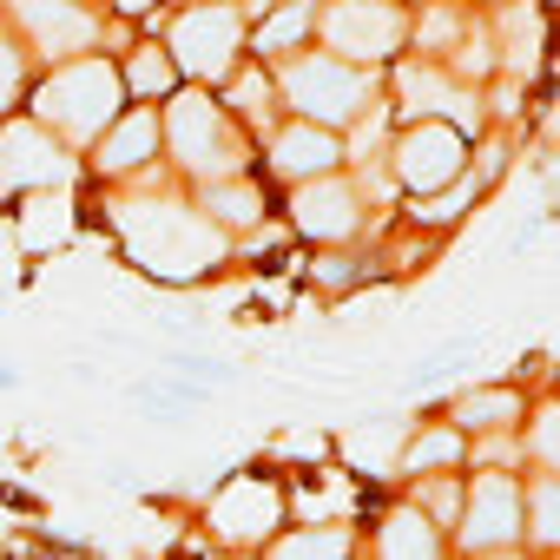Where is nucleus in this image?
Listing matches in <instances>:
<instances>
[{"instance_id": "nucleus-16", "label": "nucleus", "mask_w": 560, "mask_h": 560, "mask_svg": "<svg viewBox=\"0 0 560 560\" xmlns=\"http://www.w3.org/2000/svg\"><path fill=\"white\" fill-rule=\"evenodd\" d=\"M402 100H409V113H455L462 126H475V100L455 93L435 67H409L402 73Z\"/></svg>"}, {"instance_id": "nucleus-21", "label": "nucleus", "mask_w": 560, "mask_h": 560, "mask_svg": "<svg viewBox=\"0 0 560 560\" xmlns=\"http://www.w3.org/2000/svg\"><path fill=\"white\" fill-rule=\"evenodd\" d=\"M311 27H317V8H311V0H298V8H277V14L264 21L257 47H264V54H284V47H298Z\"/></svg>"}, {"instance_id": "nucleus-31", "label": "nucleus", "mask_w": 560, "mask_h": 560, "mask_svg": "<svg viewBox=\"0 0 560 560\" xmlns=\"http://www.w3.org/2000/svg\"><path fill=\"white\" fill-rule=\"evenodd\" d=\"M553 185H560V165H553Z\"/></svg>"}, {"instance_id": "nucleus-19", "label": "nucleus", "mask_w": 560, "mask_h": 560, "mask_svg": "<svg viewBox=\"0 0 560 560\" xmlns=\"http://www.w3.org/2000/svg\"><path fill=\"white\" fill-rule=\"evenodd\" d=\"M119 86H126L132 100H165V93L178 86V67H172V54H165V47H132V60H126V73H119Z\"/></svg>"}, {"instance_id": "nucleus-27", "label": "nucleus", "mask_w": 560, "mask_h": 560, "mask_svg": "<svg viewBox=\"0 0 560 560\" xmlns=\"http://www.w3.org/2000/svg\"><path fill=\"white\" fill-rule=\"evenodd\" d=\"M231 106H244L250 119H264V113H270V86H264L257 73H244V80L231 86Z\"/></svg>"}, {"instance_id": "nucleus-10", "label": "nucleus", "mask_w": 560, "mask_h": 560, "mask_svg": "<svg viewBox=\"0 0 560 560\" xmlns=\"http://www.w3.org/2000/svg\"><path fill=\"white\" fill-rule=\"evenodd\" d=\"M396 178L416 185V191L455 185V178H462V132H455V126H416V132H402V145H396Z\"/></svg>"}, {"instance_id": "nucleus-5", "label": "nucleus", "mask_w": 560, "mask_h": 560, "mask_svg": "<svg viewBox=\"0 0 560 560\" xmlns=\"http://www.w3.org/2000/svg\"><path fill=\"white\" fill-rule=\"evenodd\" d=\"M284 100L311 119V126H337V119H357L363 100H370V80L350 67V60H330V54H304L284 67Z\"/></svg>"}, {"instance_id": "nucleus-25", "label": "nucleus", "mask_w": 560, "mask_h": 560, "mask_svg": "<svg viewBox=\"0 0 560 560\" xmlns=\"http://www.w3.org/2000/svg\"><path fill=\"white\" fill-rule=\"evenodd\" d=\"M508 47H514V54H508L514 67H534V54H540V21H534L527 8H514V21H508Z\"/></svg>"}, {"instance_id": "nucleus-15", "label": "nucleus", "mask_w": 560, "mask_h": 560, "mask_svg": "<svg viewBox=\"0 0 560 560\" xmlns=\"http://www.w3.org/2000/svg\"><path fill=\"white\" fill-rule=\"evenodd\" d=\"M514 527H521L514 481L508 475H481L475 481V501H468V540L475 547H501V540H514Z\"/></svg>"}, {"instance_id": "nucleus-8", "label": "nucleus", "mask_w": 560, "mask_h": 560, "mask_svg": "<svg viewBox=\"0 0 560 560\" xmlns=\"http://www.w3.org/2000/svg\"><path fill=\"white\" fill-rule=\"evenodd\" d=\"M205 521H211L218 540H231V547H257L277 521H284V494H277L270 475H231V481L211 494Z\"/></svg>"}, {"instance_id": "nucleus-7", "label": "nucleus", "mask_w": 560, "mask_h": 560, "mask_svg": "<svg viewBox=\"0 0 560 560\" xmlns=\"http://www.w3.org/2000/svg\"><path fill=\"white\" fill-rule=\"evenodd\" d=\"M8 14L21 27V47H34V60H80L100 40V21L80 0H8Z\"/></svg>"}, {"instance_id": "nucleus-28", "label": "nucleus", "mask_w": 560, "mask_h": 560, "mask_svg": "<svg viewBox=\"0 0 560 560\" xmlns=\"http://www.w3.org/2000/svg\"><path fill=\"white\" fill-rule=\"evenodd\" d=\"M534 455H540V462H553V468H560V409H553V416H547V422H540V429H534Z\"/></svg>"}, {"instance_id": "nucleus-22", "label": "nucleus", "mask_w": 560, "mask_h": 560, "mask_svg": "<svg viewBox=\"0 0 560 560\" xmlns=\"http://www.w3.org/2000/svg\"><path fill=\"white\" fill-rule=\"evenodd\" d=\"M27 60H34V54H27L14 34H0V119L27 100Z\"/></svg>"}, {"instance_id": "nucleus-2", "label": "nucleus", "mask_w": 560, "mask_h": 560, "mask_svg": "<svg viewBox=\"0 0 560 560\" xmlns=\"http://www.w3.org/2000/svg\"><path fill=\"white\" fill-rule=\"evenodd\" d=\"M119 67L100 60V54H80V60H60L40 93H34V126H47L60 145H93L113 119H119Z\"/></svg>"}, {"instance_id": "nucleus-9", "label": "nucleus", "mask_w": 560, "mask_h": 560, "mask_svg": "<svg viewBox=\"0 0 560 560\" xmlns=\"http://www.w3.org/2000/svg\"><path fill=\"white\" fill-rule=\"evenodd\" d=\"M324 40L343 60H383L402 40V14L389 8V0H337V8L324 14Z\"/></svg>"}, {"instance_id": "nucleus-1", "label": "nucleus", "mask_w": 560, "mask_h": 560, "mask_svg": "<svg viewBox=\"0 0 560 560\" xmlns=\"http://www.w3.org/2000/svg\"><path fill=\"white\" fill-rule=\"evenodd\" d=\"M113 224L132 250V264L159 284H198L224 264V231L205 218V211H185L172 198H132V205H113Z\"/></svg>"}, {"instance_id": "nucleus-32", "label": "nucleus", "mask_w": 560, "mask_h": 560, "mask_svg": "<svg viewBox=\"0 0 560 560\" xmlns=\"http://www.w3.org/2000/svg\"><path fill=\"white\" fill-rule=\"evenodd\" d=\"M501 560H508V553H501Z\"/></svg>"}, {"instance_id": "nucleus-23", "label": "nucleus", "mask_w": 560, "mask_h": 560, "mask_svg": "<svg viewBox=\"0 0 560 560\" xmlns=\"http://www.w3.org/2000/svg\"><path fill=\"white\" fill-rule=\"evenodd\" d=\"M514 409H521V402H514L508 389H475V396H462L455 416H462L468 429H501V422H514Z\"/></svg>"}, {"instance_id": "nucleus-29", "label": "nucleus", "mask_w": 560, "mask_h": 560, "mask_svg": "<svg viewBox=\"0 0 560 560\" xmlns=\"http://www.w3.org/2000/svg\"><path fill=\"white\" fill-rule=\"evenodd\" d=\"M113 8H119V14H152L159 0H113Z\"/></svg>"}, {"instance_id": "nucleus-17", "label": "nucleus", "mask_w": 560, "mask_h": 560, "mask_svg": "<svg viewBox=\"0 0 560 560\" xmlns=\"http://www.w3.org/2000/svg\"><path fill=\"white\" fill-rule=\"evenodd\" d=\"M205 218L218 224V231H244V224H257L264 218V198H257V185H244V178H218V185H205Z\"/></svg>"}, {"instance_id": "nucleus-3", "label": "nucleus", "mask_w": 560, "mask_h": 560, "mask_svg": "<svg viewBox=\"0 0 560 560\" xmlns=\"http://www.w3.org/2000/svg\"><path fill=\"white\" fill-rule=\"evenodd\" d=\"M159 132L172 139V159H178L191 178H205V185H218V178H237V165H244V145H237V132L224 126V113H218L205 93H178V100L165 106Z\"/></svg>"}, {"instance_id": "nucleus-12", "label": "nucleus", "mask_w": 560, "mask_h": 560, "mask_svg": "<svg viewBox=\"0 0 560 560\" xmlns=\"http://www.w3.org/2000/svg\"><path fill=\"white\" fill-rule=\"evenodd\" d=\"M14 237H21L27 257H54V250H67V244L80 237V218H73L67 185H54V191H27V198H21V218H14Z\"/></svg>"}, {"instance_id": "nucleus-4", "label": "nucleus", "mask_w": 560, "mask_h": 560, "mask_svg": "<svg viewBox=\"0 0 560 560\" xmlns=\"http://www.w3.org/2000/svg\"><path fill=\"white\" fill-rule=\"evenodd\" d=\"M237 47H244V21H237L231 0H198V8H185L172 21V40H165L172 67L191 73V80H224L237 67Z\"/></svg>"}, {"instance_id": "nucleus-20", "label": "nucleus", "mask_w": 560, "mask_h": 560, "mask_svg": "<svg viewBox=\"0 0 560 560\" xmlns=\"http://www.w3.org/2000/svg\"><path fill=\"white\" fill-rule=\"evenodd\" d=\"M383 560H435V534L422 514H389L383 521Z\"/></svg>"}, {"instance_id": "nucleus-24", "label": "nucleus", "mask_w": 560, "mask_h": 560, "mask_svg": "<svg viewBox=\"0 0 560 560\" xmlns=\"http://www.w3.org/2000/svg\"><path fill=\"white\" fill-rule=\"evenodd\" d=\"M455 455H462V442L435 429V435H422V442H409V448H402V468H448Z\"/></svg>"}, {"instance_id": "nucleus-26", "label": "nucleus", "mask_w": 560, "mask_h": 560, "mask_svg": "<svg viewBox=\"0 0 560 560\" xmlns=\"http://www.w3.org/2000/svg\"><path fill=\"white\" fill-rule=\"evenodd\" d=\"M534 534L560 547V488H553V481H547V488H534Z\"/></svg>"}, {"instance_id": "nucleus-11", "label": "nucleus", "mask_w": 560, "mask_h": 560, "mask_svg": "<svg viewBox=\"0 0 560 560\" xmlns=\"http://www.w3.org/2000/svg\"><path fill=\"white\" fill-rule=\"evenodd\" d=\"M159 113L152 106H132V113H119L100 139H93V165L106 172V178H132V172H145L152 159H159Z\"/></svg>"}, {"instance_id": "nucleus-18", "label": "nucleus", "mask_w": 560, "mask_h": 560, "mask_svg": "<svg viewBox=\"0 0 560 560\" xmlns=\"http://www.w3.org/2000/svg\"><path fill=\"white\" fill-rule=\"evenodd\" d=\"M264 560H350V534L330 527V521H317V527H291Z\"/></svg>"}, {"instance_id": "nucleus-13", "label": "nucleus", "mask_w": 560, "mask_h": 560, "mask_svg": "<svg viewBox=\"0 0 560 560\" xmlns=\"http://www.w3.org/2000/svg\"><path fill=\"white\" fill-rule=\"evenodd\" d=\"M291 211H298V231H304V237H324V244H337V237L357 231V191L337 185V178H311V185H298Z\"/></svg>"}, {"instance_id": "nucleus-6", "label": "nucleus", "mask_w": 560, "mask_h": 560, "mask_svg": "<svg viewBox=\"0 0 560 560\" xmlns=\"http://www.w3.org/2000/svg\"><path fill=\"white\" fill-rule=\"evenodd\" d=\"M80 159H67V145L34 126V119H8L0 126V191H54V185H73Z\"/></svg>"}, {"instance_id": "nucleus-14", "label": "nucleus", "mask_w": 560, "mask_h": 560, "mask_svg": "<svg viewBox=\"0 0 560 560\" xmlns=\"http://www.w3.org/2000/svg\"><path fill=\"white\" fill-rule=\"evenodd\" d=\"M343 159V145L324 132V126H291V132H277V145H270V165L284 172V178H298V185H311V178H330V165Z\"/></svg>"}, {"instance_id": "nucleus-30", "label": "nucleus", "mask_w": 560, "mask_h": 560, "mask_svg": "<svg viewBox=\"0 0 560 560\" xmlns=\"http://www.w3.org/2000/svg\"><path fill=\"white\" fill-rule=\"evenodd\" d=\"M257 8H284V0H257Z\"/></svg>"}]
</instances>
